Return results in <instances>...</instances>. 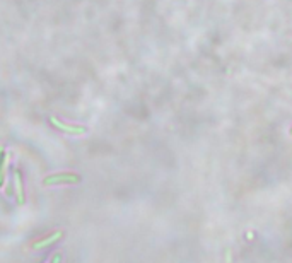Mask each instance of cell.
Wrapping results in <instances>:
<instances>
[{
    "label": "cell",
    "instance_id": "3957f363",
    "mask_svg": "<svg viewBox=\"0 0 292 263\" xmlns=\"http://www.w3.org/2000/svg\"><path fill=\"white\" fill-rule=\"evenodd\" d=\"M12 181L15 186V197H17V203H24V190H22V181H21V173L17 169L12 171Z\"/></svg>",
    "mask_w": 292,
    "mask_h": 263
},
{
    "label": "cell",
    "instance_id": "7a4b0ae2",
    "mask_svg": "<svg viewBox=\"0 0 292 263\" xmlns=\"http://www.w3.org/2000/svg\"><path fill=\"white\" fill-rule=\"evenodd\" d=\"M51 123H53L55 127H58L62 132H65V133H70V135H82L86 129H82V127H74V125H65V123H62L60 120L57 118H51Z\"/></svg>",
    "mask_w": 292,
    "mask_h": 263
},
{
    "label": "cell",
    "instance_id": "6da1fadb",
    "mask_svg": "<svg viewBox=\"0 0 292 263\" xmlns=\"http://www.w3.org/2000/svg\"><path fill=\"white\" fill-rule=\"evenodd\" d=\"M81 181V176L77 173H55V174H48L43 179V185L51 186V185H74V183Z\"/></svg>",
    "mask_w": 292,
    "mask_h": 263
},
{
    "label": "cell",
    "instance_id": "52a82bcc",
    "mask_svg": "<svg viewBox=\"0 0 292 263\" xmlns=\"http://www.w3.org/2000/svg\"><path fill=\"white\" fill-rule=\"evenodd\" d=\"M291 133H292V129H291Z\"/></svg>",
    "mask_w": 292,
    "mask_h": 263
},
{
    "label": "cell",
    "instance_id": "277c9868",
    "mask_svg": "<svg viewBox=\"0 0 292 263\" xmlns=\"http://www.w3.org/2000/svg\"><path fill=\"white\" fill-rule=\"evenodd\" d=\"M62 238V231H57V233H53L51 236H48L46 239H43V241L39 243H34V248H45V246L51 245L53 241H57V239Z\"/></svg>",
    "mask_w": 292,
    "mask_h": 263
},
{
    "label": "cell",
    "instance_id": "8992f818",
    "mask_svg": "<svg viewBox=\"0 0 292 263\" xmlns=\"http://www.w3.org/2000/svg\"><path fill=\"white\" fill-rule=\"evenodd\" d=\"M50 263H62V255L55 253V255H53V258H51V262H50Z\"/></svg>",
    "mask_w": 292,
    "mask_h": 263
},
{
    "label": "cell",
    "instance_id": "5b68a950",
    "mask_svg": "<svg viewBox=\"0 0 292 263\" xmlns=\"http://www.w3.org/2000/svg\"><path fill=\"white\" fill-rule=\"evenodd\" d=\"M5 167H7V155L3 154V147H0V186L3 185V178H5Z\"/></svg>",
    "mask_w": 292,
    "mask_h": 263
}]
</instances>
